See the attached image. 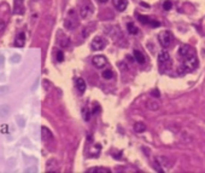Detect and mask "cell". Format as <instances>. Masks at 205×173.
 <instances>
[{
    "mask_svg": "<svg viewBox=\"0 0 205 173\" xmlns=\"http://www.w3.org/2000/svg\"><path fill=\"white\" fill-rule=\"evenodd\" d=\"M10 112H11V109H10L9 104H2L0 105V118H3V119L8 118L10 115Z\"/></svg>",
    "mask_w": 205,
    "mask_h": 173,
    "instance_id": "obj_12",
    "label": "cell"
},
{
    "mask_svg": "<svg viewBox=\"0 0 205 173\" xmlns=\"http://www.w3.org/2000/svg\"><path fill=\"white\" fill-rule=\"evenodd\" d=\"M158 41H159V44H161L162 47H164V49L169 47V46L171 45V41H173V35H171V33H170L169 30H164V32L159 33V35H158Z\"/></svg>",
    "mask_w": 205,
    "mask_h": 173,
    "instance_id": "obj_2",
    "label": "cell"
},
{
    "mask_svg": "<svg viewBox=\"0 0 205 173\" xmlns=\"http://www.w3.org/2000/svg\"><path fill=\"white\" fill-rule=\"evenodd\" d=\"M90 46H92V50H94V51H101L102 49H105V46H106V40L102 36H95L92 40Z\"/></svg>",
    "mask_w": 205,
    "mask_h": 173,
    "instance_id": "obj_3",
    "label": "cell"
},
{
    "mask_svg": "<svg viewBox=\"0 0 205 173\" xmlns=\"http://www.w3.org/2000/svg\"><path fill=\"white\" fill-rule=\"evenodd\" d=\"M179 55H180L182 58H187V57L193 56V55H195V53H194V49H193L191 45L185 44V45H181V46H180V49H179Z\"/></svg>",
    "mask_w": 205,
    "mask_h": 173,
    "instance_id": "obj_4",
    "label": "cell"
},
{
    "mask_svg": "<svg viewBox=\"0 0 205 173\" xmlns=\"http://www.w3.org/2000/svg\"><path fill=\"white\" fill-rule=\"evenodd\" d=\"M42 85H44V89H45V90H50V89L52 87V85L50 83V81H48V80H44Z\"/></svg>",
    "mask_w": 205,
    "mask_h": 173,
    "instance_id": "obj_29",
    "label": "cell"
},
{
    "mask_svg": "<svg viewBox=\"0 0 205 173\" xmlns=\"http://www.w3.org/2000/svg\"><path fill=\"white\" fill-rule=\"evenodd\" d=\"M100 112V107L96 104V103H94V107H93V110H92V113L93 114H98Z\"/></svg>",
    "mask_w": 205,
    "mask_h": 173,
    "instance_id": "obj_31",
    "label": "cell"
},
{
    "mask_svg": "<svg viewBox=\"0 0 205 173\" xmlns=\"http://www.w3.org/2000/svg\"><path fill=\"white\" fill-rule=\"evenodd\" d=\"M158 62H159V64L169 63L170 62V55L167 51H161L158 53Z\"/></svg>",
    "mask_w": 205,
    "mask_h": 173,
    "instance_id": "obj_9",
    "label": "cell"
},
{
    "mask_svg": "<svg viewBox=\"0 0 205 173\" xmlns=\"http://www.w3.org/2000/svg\"><path fill=\"white\" fill-rule=\"evenodd\" d=\"M112 4L117 9V11H124L128 6L127 0H112Z\"/></svg>",
    "mask_w": 205,
    "mask_h": 173,
    "instance_id": "obj_7",
    "label": "cell"
},
{
    "mask_svg": "<svg viewBox=\"0 0 205 173\" xmlns=\"http://www.w3.org/2000/svg\"><path fill=\"white\" fill-rule=\"evenodd\" d=\"M88 173H110L111 171L109 168H104V167H93L87 171Z\"/></svg>",
    "mask_w": 205,
    "mask_h": 173,
    "instance_id": "obj_15",
    "label": "cell"
},
{
    "mask_svg": "<svg viewBox=\"0 0 205 173\" xmlns=\"http://www.w3.org/2000/svg\"><path fill=\"white\" fill-rule=\"evenodd\" d=\"M23 2L22 0H15V14L22 15L23 14Z\"/></svg>",
    "mask_w": 205,
    "mask_h": 173,
    "instance_id": "obj_16",
    "label": "cell"
},
{
    "mask_svg": "<svg viewBox=\"0 0 205 173\" xmlns=\"http://www.w3.org/2000/svg\"><path fill=\"white\" fill-rule=\"evenodd\" d=\"M141 6H142V8H146V9L150 8V5H147V4H145V3H141Z\"/></svg>",
    "mask_w": 205,
    "mask_h": 173,
    "instance_id": "obj_37",
    "label": "cell"
},
{
    "mask_svg": "<svg viewBox=\"0 0 205 173\" xmlns=\"http://www.w3.org/2000/svg\"><path fill=\"white\" fill-rule=\"evenodd\" d=\"M138 20H139V22H140V23H142V24H148V23H150V21H151L148 17L142 16V15H138Z\"/></svg>",
    "mask_w": 205,
    "mask_h": 173,
    "instance_id": "obj_25",
    "label": "cell"
},
{
    "mask_svg": "<svg viewBox=\"0 0 205 173\" xmlns=\"http://www.w3.org/2000/svg\"><path fill=\"white\" fill-rule=\"evenodd\" d=\"M92 63H93V65H94L95 68L101 69V68H104V67L106 65L108 59H106V57H105V56H102V55H98V56L93 57Z\"/></svg>",
    "mask_w": 205,
    "mask_h": 173,
    "instance_id": "obj_5",
    "label": "cell"
},
{
    "mask_svg": "<svg viewBox=\"0 0 205 173\" xmlns=\"http://www.w3.org/2000/svg\"><path fill=\"white\" fill-rule=\"evenodd\" d=\"M127 29H128V33L132 34V35H136L139 33V29L136 28V26H134L132 22L127 23Z\"/></svg>",
    "mask_w": 205,
    "mask_h": 173,
    "instance_id": "obj_20",
    "label": "cell"
},
{
    "mask_svg": "<svg viewBox=\"0 0 205 173\" xmlns=\"http://www.w3.org/2000/svg\"><path fill=\"white\" fill-rule=\"evenodd\" d=\"M57 168H58V163H57V161L54 159H51V160L47 161V171L48 172L57 171Z\"/></svg>",
    "mask_w": 205,
    "mask_h": 173,
    "instance_id": "obj_18",
    "label": "cell"
},
{
    "mask_svg": "<svg viewBox=\"0 0 205 173\" xmlns=\"http://www.w3.org/2000/svg\"><path fill=\"white\" fill-rule=\"evenodd\" d=\"M17 124H18L21 127H23V126H24V122H23L22 116H17Z\"/></svg>",
    "mask_w": 205,
    "mask_h": 173,
    "instance_id": "obj_32",
    "label": "cell"
},
{
    "mask_svg": "<svg viewBox=\"0 0 205 173\" xmlns=\"http://www.w3.org/2000/svg\"><path fill=\"white\" fill-rule=\"evenodd\" d=\"M21 55H18V53H15V55H12L11 56V58H10V62L12 63V64H16V63H20L21 62Z\"/></svg>",
    "mask_w": 205,
    "mask_h": 173,
    "instance_id": "obj_24",
    "label": "cell"
},
{
    "mask_svg": "<svg viewBox=\"0 0 205 173\" xmlns=\"http://www.w3.org/2000/svg\"><path fill=\"white\" fill-rule=\"evenodd\" d=\"M4 62H5V58H4V56H2V55H0V69H2V68L4 67Z\"/></svg>",
    "mask_w": 205,
    "mask_h": 173,
    "instance_id": "obj_33",
    "label": "cell"
},
{
    "mask_svg": "<svg viewBox=\"0 0 205 173\" xmlns=\"http://www.w3.org/2000/svg\"><path fill=\"white\" fill-rule=\"evenodd\" d=\"M24 42H26V33L21 32V33H18V35L16 36L15 46H17V47H23V46H24Z\"/></svg>",
    "mask_w": 205,
    "mask_h": 173,
    "instance_id": "obj_10",
    "label": "cell"
},
{
    "mask_svg": "<svg viewBox=\"0 0 205 173\" xmlns=\"http://www.w3.org/2000/svg\"><path fill=\"white\" fill-rule=\"evenodd\" d=\"M34 171H36V168L34 169V167H30V168H27L26 169V172H34Z\"/></svg>",
    "mask_w": 205,
    "mask_h": 173,
    "instance_id": "obj_36",
    "label": "cell"
},
{
    "mask_svg": "<svg viewBox=\"0 0 205 173\" xmlns=\"http://www.w3.org/2000/svg\"><path fill=\"white\" fill-rule=\"evenodd\" d=\"M147 107H148L150 110H158V109L161 108V103H159L158 101H151V102L147 104Z\"/></svg>",
    "mask_w": 205,
    "mask_h": 173,
    "instance_id": "obj_21",
    "label": "cell"
},
{
    "mask_svg": "<svg viewBox=\"0 0 205 173\" xmlns=\"http://www.w3.org/2000/svg\"><path fill=\"white\" fill-rule=\"evenodd\" d=\"M5 29V22L0 20V32H3Z\"/></svg>",
    "mask_w": 205,
    "mask_h": 173,
    "instance_id": "obj_34",
    "label": "cell"
},
{
    "mask_svg": "<svg viewBox=\"0 0 205 173\" xmlns=\"http://www.w3.org/2000/svg\"><path fill=\"white\" fill-rule=\"evenodd\" d=\"M171 8H173V3H171V2H169V0H167V2H164V3H163V9H164V10L169 11Z\"/></svg>",
    "mask_w": 205,
    "mask_h": 173,
    "instance_id": "obj_26",
    "label": "cell"
},
{
    "mask_svg": "<svg viewBox=\"0 0 205 173\" xmlns=\"http://www.w3.org/2000/svg\"><path fill=\"white\" fill-rule=\"evenodd\" d=\"M58 42H59V45H60L62 47H68L69 44H70V40H69V38L65 36L62 32H59V34H58Z\"/></svg>",
    "mask_w": 205,
    "mask_h": 173,
    "instance_id": "obj_11",
    "label": "cell"
},
{
    "mask_svg": "<svg viewBox=\"0 0 205 173\" xmlns=\"http://www.w3.org/2000/svg\"><path fill=\"white\" fill-rule=\"evenodd\" d=\"M82 116H83L84 121H89V119H90V110L87 107H84L82 109Z\"/></svg>",
    "mask_w": 205,
    "mask_h": 173,
    "instance_id": "obj_23",
    "label": "cell"
},
{
    "mask_svg": "<svg viewBox=\"0 0 205 173\" xmlns=\"http://www.w3.org/2000/svg\"><path fill=\"white\" fill-rule=\"evenodd\" d=\"M152 28H158L159 26H161V23L158 22V21H150V23H148Z\"/></svg>",
    "mask_w": 205,
    "mask_h": 173,
    "instance_id": "obj_30",
    "label": "cell"
},
{
    "mask_svg": "<svg viewBox=\"0 0 205 173\" xmlns=\"http://www.w3.org/2000/svg\"><path fill=\"white\" fill-rule=\"evenodd\" d=\"M134 131H135L136 133H142V132L146 131V125H145L144 122H136V124L134 125Z\"/></svg>",
    "mask_w": 205,
    "mask_h": 173,
    "instance_id": "obj_19",
    "label": "cell"
},
{
    "mask_svg": "<svg viewBox=\"0 0 205 173\" xmlns=\"http://www.w3.org/2000/svg\"><path fill=\"white\" fill-rule=\"evenodd\" d=\"M75 86H76V89H77V91L81 93V95H83L84 93V91H86V81L82 79V77H78V79H76V81H75Z\"/></svg>",
    "mask_w": 205,
    "mask_h": 173,
    "instance_id": "obj_8",
    "label": "cell"
},
{
    "mask_svg": "<svg viewBox=\"0 0 205 173\" xmlns=\"http://www.w3.org/2000/svg\"><path fill=\"white\" fill-rule=\"evenodd\" d=\"M101 75H102L104 79H112L114 77V71L111 69H105L104 71L101 73Z\"/></svg>",
    "mask_w": 205,
    "mask_h": 173,
    "instance_id": "obj_22",
    "label": "cell"
},
{
    "mask_svg": "<svg viewBox=\"0 0 205 173\" xmlns=\"http://www.w3.org/2000/svg\"><path fill=\"white\" fill-rule=\"evenodd\" d=\"M134 59L135 62H138L139 64H144L145 63V56L142 55V52H140L139 50H134Z\"/></svg>",
    "mask_w": 205,
    "mask_h": 173,
    "instance_id": "obj_13",
    "label": "cell"
},
{
    "mask_svg": "<svg viewBox=\"0 0 205 173\" xmlns=\"http://www.w3.org/2000/svg\"><path fill=\"white\" fill-rule=\"evenodd\" d=\"M93 11H94V9H93L90 3L83 4L81 6V9H80V16H81V18H87L93 14Z\"/></svg>",
    "mask_w": 205,
    "mask_h": 173,
    "instance_id": "obj_6",
    "label": "cell"
},
{
    "mask_svg": "<svg viewBox=\"0 0 205 173\" xmlns=\"http://www.w3.org/2000/svg\"><path fill=\"white\" fill-rule=\"evenodd\" d=\"M151 95H152L153 97H159V92H158V90H153V91L151 92Z\"/></svg>",
    "mask_w": 205,
    "mask_h": 173,
    "instance_id": "obj_35",
    "label": "cell"
},
{
    "mask_svg": "<svg viewBox=\"0 0 205 173\" xmlns=\"http://www.w3.org/2000/svg\"><path fill=\"white\" fill-rule=\"evenodd\" d=\"M98 2H100V3H106L108 0H98Z\"/></svg>",
    "mask_w": 205,
    "mask_h": 173,
    "instance_id": "obj_38",
    "label": "cell"
},
{
    "mask_svg": "<svg viewBox=\"0 0 205 173\" xmlns=\"http://www.w3.org/2000/svg\"><path fill=\"white\" fill-rule=\"evenodd\" d=\"M64 26H65V28H68V29H74V28H76V26H77V21H76V20H71V18H66V20L64 21Z\"/></svg>",
    "mask_w": 205,
    "mask_h": 173,
    "instance_id": "obj_17",
    "label": "cell"
},
{
    "mask_svg": "<svg viewBox=\"0 0 205 173\" xmlns=\"http://www.w3.org/2000/svg\"><path fill=\"white\" fill-rule=\"evenodd\" d=\"M56 59H57V62H63L64 61V53L62 51H58L56 53Z\"/></svg>",
    "mask_w": 205,
    "mask_h": 173,
    "instance_id": "obj_27",
    "label": "cell"
},
{
    "mask_svg": "<svg viewBox=\"0 0 205 173\" xmlns=\"http://www.w3.org/2000/svg\"><path fill=\"white\" fill-rule=\"evenodd\" d=\"M9 92V86H0V96H4Z\"/></svg>",
    "mask_w": 205,
    "mask_h": 173,
    "instance_id": "obj_28",
    "label": "cell"
},
{
    "mask_svg": "<svg viewBox=\"0 0 205 173\" xmlns=\"http://www.w3.org/2000/svg\"><path fill=\"white\" fill-rule=\"evenodd\" d=\"M198 65H199V62H198V58H197V56L195 55H193V56H189V57H187V58H185V61H183V64H182V68L187 71H191V70H194V69H197L198 68Z\"/></svg>",
    "mask_w": 205,
    "mask_h": 173,
    "instance_id": "obj_1",
    "label": "cell"
},
{
    "mask_svg": "<svg viewBox=\"0 0 205 173\" xmlns=\"http://www.w3.org/2000/svg\"><path fill=\"white\" fill-rule=\"evenodd\" d=\"M41 136H42V139L44 140H51V139H53V136H52L51 131L47 127H41Z\"/></svg>",
    "mask_w": 205,
    "mask_h": 173,
    "instance_id": "obj_14",
    "label": "cell"
}]
</instances>
